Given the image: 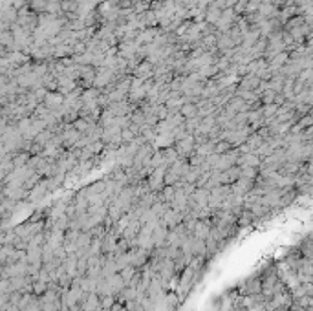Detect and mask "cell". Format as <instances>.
<instances>
[{
    "label": "cell",
    "mask_w": 313,
    "mask_h": 311,
    "mask_svg": "<svg viewBox=\"0 0 313 311\" xmlns=\"http://www.w3.org/2000/svg\"><path fill=\"white\" fill-rule=\"evenodd\" d=\"M262 291V276H257V278H249L246 284H242L240 293L242 295H259Z\"/></svg>",
    "instance_id": "1"
}]
</instances>
